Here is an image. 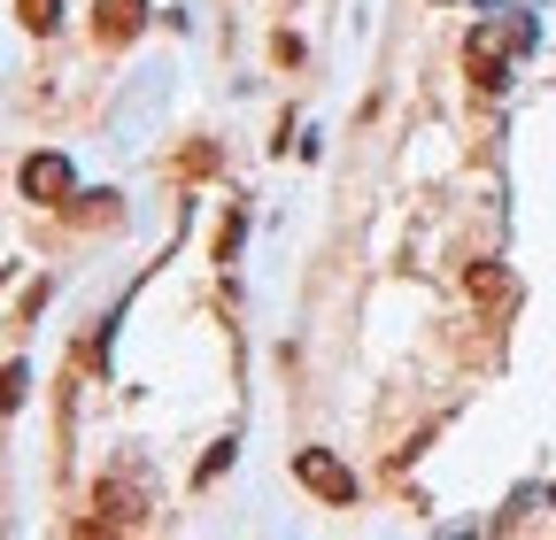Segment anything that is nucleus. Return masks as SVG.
I'll return each mask as SVG.
<instances>
[{
	"instance_id": "nucleus-2",
	"label": "nucleus",
	"mask_w": 556,
	"mask_h": 540,
	"mask_svg": "<svg viewBox=\"0 0 556 540\" xmlns=\"http://www.w3.org/2000/svg\"><path fill=\"white\" fill-rule=\"evenodd\" d=\"M139 31H148V0H101L93 9V39L101 47H131Z\"/></svg>"
},
{
	"instance_id": "nucleus-3",
	"label": "nucleus",
	"mask_w": 556,
	"mask_h": 540,
	"mask_svg": "<svg viewBox=\"0 0 556 540\" xmlns=\"http://www.w3.org/2000/svg\"><path fill=\"white\" fill-rule=\"evenodd\" d=\"M526 31H471V78H479V93H503V47H518Z\"/></svg>"
},
{
	"instance_id": "nucleus-5",
	"label": "nucleus",
	"mask_w": 556,
	"mask_h": 540,
	"mask_svg": "<svg viewBox=\"0 0 556 540\" xmlns=\"http://www.w3.org/2000/svg\"><path fill=\"white\" fill-rule=\"evenodd\" d=\"M464 286H471V301H510V270H495V262H479V270H471Z\"/></svg>"
},
{
	"instance_id": "nucleus-7",
	"label": "nucleus",
	"mask_w": 556,
	"mask_h": 540,
	"mask_svg": "<svg viewBox=\"0 0 556 540\" xmlns=\"http://www.w3.org/2000/svg\"><path fill=\"white\" fill-rule=\"evenodd\" d=\"M24 386H31V371H24V363H9V371H0V410H16V401H24Z\"/></svg>"
},
{
	"instance_id": "nucleus-6",
	"label": "nucleus",
	"mask_w": 556,
	"mask_h": 540,
	"mask_svg": "<svg viewBox=\"0 0 556 540\" xmlns=\"http://www.w3.org/2000/svg\"><path fill=\"white\" fill-rule=\"evenodd\" d=\"M16 16H24V31H39V39L62 24V9H54V0H16Z\"/></svg>"
},
{
	"instance_id": "nucleus-1",
	"label": "nucleus",
	"mask_w": 556,
	"mask_h": 540,
	"mask_svg": "<svg viewBox=\"0 0 556 540\" xmlns=\"http://www.w3.org/2000/svg\"><path fill=\"white\" fill-rule=\"evenodd\" d=\"M294 479H302L317 502H340V510L356 502V471H348L332 448H302V455H294Z\"/></svg>"
},
{
	"instance_id": "nucleus-4",
	"label": "nucleus",
	"mask_w": 556,
	"mask_h": 540,
	"mask_svg": "<svg viewBox=\"0 0 556 540\" xmlns=\"http://www.w3.org/2000/svg\"><path fill=\"white\" fill-rule=\"evenodd\" d=\"M24 193H31V201H47V209L78 201V193H70V163H62V155H31V163H24Z\"/></svg>"
}]
</instances>
